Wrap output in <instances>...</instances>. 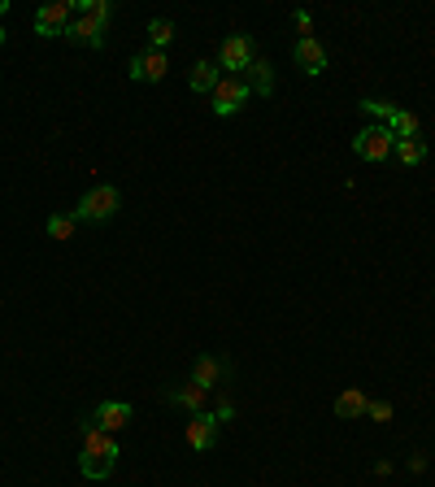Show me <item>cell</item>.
Returning a JSON list of instances; mask_svg holds the SVG:
<instances>
[{"instance_id":"10","label":"cell","mask_w":435,"mask_h":487,"mask_svg":"<svg viewBox=\"0 0 435 487\" xmlns=\"http://www.w3.org/2000/svg\"><path fill=\"white\" fill-rule=\"evenodd\" d=\"M92 423L109 431V435H118L122 426H131V405L127 400H101L96 409H92Z\"/></svg>"},{"instance_id":"6","label":"cell","mask_w":435,"mask_h":487,"mask_svg":"<svg viewBox=\"0 0 435 487\" xmlns=\"http://www.w3.org/2000/svg\"><path fill=\"white\" fill-rule=\"evenodd\" d=\"M70 18H74V0H53V4H44V9L35 13V35L57 39V35H66Z\"/></svg>"},{"instance_id":"23","label":"cell","mask_w":435,"mask_h":487,"mask_svg":"<svg viewBox=\"0 0 435 487\" xmlns=\"http://www.w3.org/2000/svg\"><path fill=\"white\" fill-rule=\"evenodd\" d=\"M209 418H213L218 426H222V423H231V418H235V405L227 400V396H218V405L209 409Z\"/></svg>"},{"instance_id":"2","label":"cell","mask_w":435,"mask_h":487,"mask_svg":"<svg viewBox=\"0 0 435 487\" xmlns=\"http://www.w3.org/2000/svg\"><path fill=\"white\" fill-rule=\"evenodd\" d=\"M118 209H122V192H118L113 183H96L92 192L79 200L74 218H79V223H109Z\"/></svg>"},{"instance_id":"24","label":"cell","mask_w":435,"mask_h":487,"mask_svg":"<svg viewBox=\"0 0 435 487\" xmlns=\"http://www.w3.org/2000/svg\"><path fill=\"white\" fill-rule=\"evenodd\" d=\"M297 35H301V39H314V18H309V9L297 13Z\"/></svg>"},{"instance_id":"4","label":"cell","mask_w":435,"mask_h":487,"mask_svg":"<svg viewBox=\"0 0 435 487\" xmlns=\"http://www.w3.org/2000/svg\"><path fill=\"white\" fill-rule=\"evenodd\" d=\"M209 100H213L209 109H213L218 118H235V113L253 100V92H248V83H244V79H231V74H227V79H218V88L209 92Z\"/></svg>"},{"instance_id":"17","label":"cell","mask_w":435,"mask_h":487,"mask_svg":"<svg viewBox=\"0 0 435 487\" xmlns=\"http://www.w3.org/2000/svg\"><path fill=\"white\" fill-rule=\"evenodd\" d=\"M401 165H418L427 162V139H397V153H392Z\"/></svg>"},{"instance_id":"3","label":"cell","mask_w":435,"mask_h":487,"mask_svg":"<svg viewBox=\"0 0 435 487\" xmlns=\"http://www.w3.org/2000/svg\"><path fill=\"white\" fill-rule=\"evenodd\" d=\"M353 153L362 157V162H388L392 153H397V135L383 127H362L357 135H353Z\"/></svg>"},{"instance_id":"5","label":"cell","mask_w":435,"mask_h":487,"mask_svg":"<svg viewBox=\"0 0 435 487\" xmlns=\"http://www.w3.org/2000/svg\"><path fill=\"white\" fill-rule=\"evenodd\" d=\"M253 39L248 35H227L222 39V48H218V62H222V70H231V79H244V70L253 65Z\"/></svg>"},{"instance_id":"8","label":"cell","mask_w":435,"mask_h":487,"mask_svg":"<svg viewBox=\"0 0 435 487\" xmlns=\"http://www.w3.org/2000/svg\"><path fill=\"white\" fill-rule=\"evenodd\" d=\"M166 400L174 405V409H183V414H209V391L205 388H197L192 379L188 383H174V388H166Z\"/></svg>"},{"instance_id":"21","label":"cell","mask_w":435,"mask_h":487,"mask_svg":"<svg viewBox=\"0 0 435 487\" xmlns=\"http://www.w3.org/2000/svg\"><path fill=\"white\" fill-rule=\"evenodd\" d=\"M362 109H366L370 118H383V127H388V122H392V113H397V105H392V100H379V97H366V100H362Z\"/></svg>"},{"instance_id":"22","label":"cell","mask_w":435,"mask_h":487,"mask_svg":"<svg viewBox=\"0 0 435 487\" xmlns=\"http://www.w3.org/2000/svg\"><path fill=\"white\" fill-rule=\"evenodd\" d=\"M366 418L370 423H392V400H370Z\"/></svg>"},{"instance_id":"12","label":"cell","mask_w":435,"mask_h":487,"mask_svg":"<svg viewBox=\"0 0 435 487\" xmlns=\"http://www.w3.org/2000/svg\"><path fill=\"white\" fill-rule=\"evenodd\" d=\"M297 65H301V74L318 79L327 70V48L318 39H297Z\"/></svg>"},{"instance_id":"16","label":"cell","mask_w":435,"mask_h":487,"mask_svg":"<svg viewBox=\"0 0 435 487\" xmlns=\"http://www.w3.org/2000/svg\"><path fill=\"white\" fill-rule=\"evenodd\" d=\"M388 130H392L397 139H422V118L409 113V109H397L392 122H388Z\"/></svg>"},{"instance_id":"14","label":"cell","mask_w":435,"mask_h":487,"mask_svg":"<svg viewBox=\"0 0 435 487\" xmlns=\"http://www.w3.org/2000/svg\"><path fill=\"white\" fill-rule=\"evenodd\" d=\"M370 409V396L362 388H348L335 396V418H344V423H353V418H366Z\"/></svg>"},{"instance_id":"11","label":"cell","mask_w":435,"mask_h":487,"mask_svg":"<svg viewBox=\"0 0 435 487\" xmlns=\"http://www.w3.org/2000/svg\"><path fill=\"white\" fill-rule=\"evenodd\" d=\"M227 370H231V365H227L222 357L201 353V357H197V365H192V383H197V388H205V391H213L222 379H227Z\"/></svg>"},{"instance_id":"19","label":"cell","mask_w":435,"mask_h":487,"mask_svg":"<svg viewBox=\"0 0 435 487\" xmlns=\"http://www.w3.org/2000/svg\"><path fill=\"white\" fill-rule=\"evenodd\" d=\"M213 88H218V65L197 62L192 65V92H213Z\"/></svg>"},{"instance_id":"25","label":"cell","mask_w":435,"mask_h":487,"mask_svg":"<svg viewBox=\"0 0 435 487\" xmlns=\"http://www.w3.org/2000/svg\"><path fill=\"white\" fill-rule=\"evenodd\" d=\"M4 9H9V4H4V0H0V18H4Z\"/></svg>"},{"instance_id":"7","label":"cell","mask_w":435,"mask_h":487,"mask_svg":"<svg viewBox=\"0 0 435 487\" xmlns=\"http://www.w3.org/2000/svg\"><path fill=\"white\" fill-rule=\"evenodd\" d=\"M170 70V57L162 48H144V53H135L131 65H127V74H131L135 83H162Z\"/></svg>"},{"instance_id":"1","label":"cell","mask_w":435,"mask_h":487,"mask_svg":"<svg viewBox=\"0 0 435 487\" xmlns=\"http://www.w3.org/2000/svg\"><path fill=\"white\" fill-rule=\"evenodd\" d=\"M113 466H118V440L109 431H101L92 418H83L79 423V470H83V479H109Z\"/></svg>"},{"instance_id":"9","label":"cell","mask_w":435,"mask_h":487,"mask_svg":"<svg viewBox=\"0 0 435 487\" xmlns=\"http://www.w3.org/2000/svg\"><path fill=\"white\" fill-rule=\"evenodd\" d=\"M62 39H70V44H83V48H101V44H105V27L92 18V13H74Z\"/></svg>"},{"instance_id":"13","label":"cell","mask_w":435,"mask_h":487,"mask_svg":"<svg viewBox=\"0 0 435 487\" xmlns=\"http://www.w3.org/2000/svg\"><path fill=\"white\" fill-rule=\"evenodd\" d=\"M188 444H192L197 453H209V449L218 444V423H213L209 414H197V418L188 423Z\"/></svg>"},{"instance_id":"18","label":"cell","mask_w":435,"mask_h":487,"mask_svg":"<svg viewBox=\"0 0 435 487\" xmlns=\"http://www.w3.org/2000/svg\"><path fill=\"white\" fill-rule=\"evenodd\" d=\"M44 231H48L53 239H62V244H66L70 235L79 231V218H74V209H70V214H53V218L44 223Z\"/></svg>"},{"instance_id":"15","label":"cell","mask_w":435,"mask_h":487,"mask_svg":"<svg viewBox=\"0 0 435 487\" xmlns=\"http://www.w3.org/2000/svg\"><path fill=\"white\" fill-rule=\"evenodd\" d=\"M244 83H248V92H257V97H274V65L266 57H253V65L244 70Z\"/></svg>"},{"instance_id":"20","label":"cell","mask_w":435,"mask_h":487,"mask_svg":"<svg viewBox=\"0 0 435 487\" xmlns=\"http://www.w3.org/2000/svg\"><path fill=\"white\" fill-rule=\"evenodd\" d=\"M170 39H174V22H170V18H153V22H148V48H162V53H166Z\"/></svg>"}]
</instances>
